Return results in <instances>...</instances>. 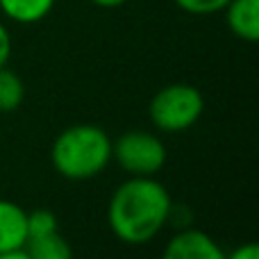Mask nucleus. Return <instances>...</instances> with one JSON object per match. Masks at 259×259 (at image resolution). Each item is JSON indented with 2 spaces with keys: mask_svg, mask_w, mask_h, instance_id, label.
I'll return each mask as SVG.
<instances>
[{
  "mask_svg": "<svg viewBox=\"0 0 259 259\" xmlns=\"http://www.w3.org/2000/svg\"><path fill=\"white\" fill-rule=\"evenodd\" d=\"M173 221V198L155 178H130L107 202V225L118 241L143 246Z\"/></svg>",
  "mask_w": 259,
  "mask_h": 259,
  "instance_id": "1",
  "label": "nucleus"
},
{
  "mask_svg": "<svg viewBox=\"0 0 259 259\" xmlns=\"http://www.w3.org/2000/svg\"><path fill=\"white\" fill-rule=\"evenodd\" d=\"M112 137L103 127L77 123L55 137L50 164L62 178L73 182L98 178L112 161Z\"/></svg>",
  "mask_w": 259,
  "mask_h": 259,
  "instance_id": "2",
  "label": "nucleus"
},
{
  "mask_svg": "<svg viewBox=\"0 0 259 259\" xmlns=\"http://www.w3.org/2000/svg\"><path fill=\"white\" fill-rule=\"evenodd\" d=\"M202 112H205V96L200 94V89L187 82H173L159 89L148 105L152 125L166 134L193 127L200 121Z\"/></svg>",
  "mask_w": 259,
  "mask_h": 259,
  "instance_id": "3",
  "label": "nucleus"
},
{
  "mask_svg": "<svg viewBox=\"0 0 259 259\" xmlns=\"http://www.w3.org/2000/svg\"><path fill=\"white\" fill-rule=\"evenodd\" d=\"M166 157V143L148 130H130L112 143V159L132 178H155Z\"/></svg>",
  "mask_w": 259,
  "mask_h": 259,
  "instance_id": "4",
  "label": "nucleus"
},
{
  "mask_svg": "<svg viewBox=\"0 0 259 259\" xmlns=\"http://www.w3.org/2000/svg\"><path fill=\"white\" fill-rule=\"evenodd\" d=\"M159 259H225V250L207 232L184 225L168 239Z\"/></svg>",
  "mask_w": 259,
  "mask_h": 259,
  "instance_id": "5",
  "label": "nucleus"
},
{
  "mask_svg": "<svg viewBox=\"0 0 259 259\" xmlns=\"http://www.w3.org/2000/svg\"><path fill=\"white\" fill-rule=\"evenodd\" d=\"M223 12L225 23L237 39L248 44L259 39V0H230Z\"/></svg>",
  "mask_w": 259,
  "mask_h": 259,
  "instance_id": "6",
  "label": "nucleus"
},
{
  "mask_svg": "<svg viewBox=\"0 0 259 259\" xmlns=\"http://www.w3.org/2000/svg\"><path fill=\"white\" fill-rule=\"evenodd\" d=\"M27 211L12 200L0 198V252L21 250L27 241Z\"/></svg>",
  "mask_w": 259,
  "mask_h": 259,
  "instance_id": "7",
  "label": "nucleus"
},
{
  "mask_svg": "<svg viewBox=\"0 0 259 259\" xmlns=\"http://www.w3.org/2000/svg\"><path fill=\"white\" fill-rule=\"evenodd\" d=\"M57 0H0V12L5 18L21 25L39 23L55 9Z\"/></svg>",
  "mask_w": 259,
  "mask_h": 259,
  "instance_id": "8",
  "label": "nucleus"
},
{
  "mask_svg": "<svg viewBox=\"0 0 259 259\" xmlns=\"http://www.w3.org/2000/svg\"><path fill=\"white\" fill-rule=\"evenodd\" d=\"M23 250L30 259H73V248L59 232L27 239Z\"/></svg>",
  "mask_w": 259,
  "mask_h": 259,
  "instance_id": "9",
  "label": "nucleus"
},
{
  "mask_svg": "<svg viewBox=\"0 0 259 259\" xmlns=\"http://www.w3.org/2000/svg\"><path fill=\"white\" fill-rule=\"evenodd\" d=\"M25 84L9 66H0V112H14L23 105Z\"/></svg>",
  "mask_w": 259,
  "mask_h": 259,
  "instance_id": "10",
  "label": "nucleus"
},
{
  "mask_svg": "<svg viewBox=\"0 0 259 259\" xmlns=\"http://www.w3.org/2000/svg\"><path fill=\"white\" fill-rule=\"evenodd\" d=\"M25 225H27V239H36V237H46V234L59 232L57 214H55L53 209H46V207L27 211Z\"/></svg>",
  "mask_w": 259,
  "mask_h": 259,
  "instance_id": "11",
  "label": "nucleus"
},
{
  "mask_svg": "<svg viewBox=\"0 0 259 259\" xmlns=\"http://www.w3.org/2000/svg\"><path fill=\"white\" fill-rule=\"evenodd\" d=\"M230 0H175L182 12L191 14V16H211V14L223 12V7Z\"/></svg>",
  "mask_w": 259,
  "mask_h": 259,
  "instance_id": "12",
  "label": "nucleus"
},
{
  "mask_svg": "<svg viewBox=\"0 0 259 259\" xmlns=\"http://www.w3.org/2000/svg\"><path fill=\"white\" fill-rule=\"evenodd\" d=\"M225 259H259V246L255 241L241 243L232 252H225Z\"/></svg>",
  "mask_w": 259,
  "mask_h": 259,
  "instance_id": "13",
  "label": "nucleus"
},
{
  "mask_svg": "<svg viewBox=\"0 0 259 259\" xmlns=\"http://www.w3.org/2000/svg\"><path fill=\"white\" fill-rule=\"evenodd\" d=\"M9 57H12V34L7 25L0 21V66H7Z\"/></svg>",
  "mask_w": 259,
  "mask_h": 259,
  "instance_id": "14",
  "label": "nucleus"
},
{
  "mask_svg": "<svg viewBox=\"0 0 259 259\" xmlns=\"http://www.w3.org/2000/svg\"><path fill=\"white\" fill-rule=\"evenodd\" d=\"M96 7H103V9H116L121 5H125L127 0H91Z\"/></svg>",
  "mask_w": 259,
  "mask_h": 259,
  "instance_id": "15",
  "label": "nucleus"
},
{
  "mask_svg": "<svg viewBox=\"0 0 259 259\" xmlns=\"http://www.w3.org/2000/svg\"><path fill=\"white\" fill-rule=\"evenodd\" d=\"M0 259H30L27 257V252L23 250H9V252H0Z\"/></svg>",
  "mask_w": 259,
  "mask_h": 259,
  "instance_id": "16",
  "label": "nucleus"
}]
</instances>
